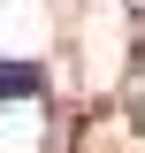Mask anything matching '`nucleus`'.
Here are the masks:
<instances>
[{
	"label": "nucleus",
	"mask_w": 145,
	"mask_h": 153,
	"mask_svg": "<svg viewBox=\"0 0 145 153\" xmlns=\"http://www.w3.org/2000/svg\"><path fill=\"white\" fill-rule=\"evenodd\" d=\"M38 92H46L38 61H0V100H38Z\"/></svg>",
	"instance_id": "f257e3e1"
}]
</instances>
